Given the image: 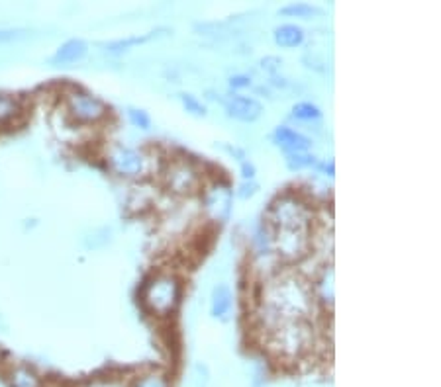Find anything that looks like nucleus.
Masks as SVG:
<instances>
[{"instance_id":"obj_16","label":"nucleus","mask_w":441,"mask_h":387,"mask_svg":"<svg viewBox=\"0 0 441 387\" xmlns=\"http://www.w3.org/2000/svg\"><path fill=\"white\" fill-rule=\"evenodd\" d=\"M230 309H232V292L225 284H220L212 292V315L216 319H225Z\"/></svg>"},{"instance_id":"obj_7","label":"nucleus","mask_w":441,"mask_h":387,"mask_svg":"<svg viewBox=\"0 0 441 387\" xmlns=\"http://www.w3.org/2000/svg\"><path fill=\"white\" fill-rule=\"evenodd\" d=\"M106 163L112 172L122 178H140L147 170V157L138 149L120 145V143L110 147L106 155Z\"/></svg>"},{"instance_id":"obj_19","label":"nucleus","mask_w":441,"mask_h":387,"mask_svg":"<svg viewBox=\"0 0 441 387\" xmlns=\"http://www.w3.org/2000/svg\"><path fill=\"white\" fill-rule=\"evenodd\" d=\"M157 36L155 32L151 34H145V36H133V37H126V39H118V41H112L106 46V51L108 53H122V51H128L130 47L133 46H141V43H147L150 39Z\"/></svg>"},{"instance_id":"obj_17","label":"nucleus","mask_w":441,"mask_h":387,"mask_svg":"<svg viewBox=\"0 0 441 387\" xmlns=\"http://www.w3.org/2000/svg\"><path fill=\"white\" fill-rule=\"evenodd\" d=\"M22 111V104L16 96L0 93V123H8Z\"/></svg>"},{"instance_id":"obj_12","label":"nucleus","mask_w":441,"mask_h":387,"mask_svg":"<svg viewBox=\"0 0 441 387\" xmlns=\"http://www.w3.org/2000/svg\"><path fill=\"white\" fill-rule=\"evenodd\" d=\"M88 51V46H86L83 39H69L63 46L57 47L55 55L51 57V63L53 64H71L81 61L83 57L86 55Z\"/></svg>"},{"instance_id":"obj_18","label":"nucleus","mask_w":441,"mask_h":387,"mask_svg":"<svg viewBox=\"0 0 441 387\" xmlns=\"http://www.w3.org/2000/svg\"><path fill=\"white\" fill-rule=\"evenodd\" d=\"M282 16H291V18H312L316 14H322V8L308 4V2H292L281 8Z\"/></svg>"},{"instance_id":"obj_24","label":"nucleus","mask_w":441,"mask_h":387,"mask_svg":"<svg viewBox=\"0 0 441 387\" xmlns=\"http://www.w3.org/2000/svg\"><path fill=\"white\" fill-rule=\"evenodd\" d=\"M128 118L132 121L136 128L140 129H150L151 128V118L145 110H138V108H128Z\"/></svg>"},{"instance_id":"obj_9","label":"nucleus","mask_w":441,"mask_h":387,"mask_svg":"<svg viewBox=\"0 0 441 387\" xmlns=\"http://www.w3.org/2000/svg\"><path fill=\"white\" fill-rule=\"evenodd\" d=\"M232 202H234V192L224 182H214V184L206 186V190L202 194L204 212L212 222L216 223H224L230 217Z\"/></svg>"},{"instance_id":"obj_23","label":"nucleus","mask_w":441,"mask_h":387,"mask_svg":"<svg viewBox=\"0 0 441 387\" xmlns=\"http://www.w3.org/2000/svg\"><path fill=\"white\" fill-rule=\"evenodd\" d=\"M180 102H183V106L192 116H206V106L198 100L197 96H192V94H180Z\"/></svg>"},{"instance_id":"obj_4","label":"nucleus","mask_w":441,"mask_h":387,"mask_svg":"<svg viewBox=\"0 0 441 387\" xmlns=\"http://www.w3.org/2000/svg\"><path fill=\"white\" fill-rule=\"evenodd\" d=\"M267 222L272 229H289V227H310L312 215L306 203L294 196H282L275 200L267 213Z\"/></svg>"},{"instance_id":"obj_6","label":"nucleus","mask_w":441,"mask_h":387,"mask_svg":"<svg viewBox=\"0 0 441 387\" xmlns=\"http://www.w3.org/2000/svg\"><path fill=\"white\" fill-rule=\"evenodd\" d=\"M272 245L277 254L284 260H301L308 254L312 237L310 227H289V229H272Z\"/></svg>"},{"instance_id":"obj_20","label":"nucleus","mask_w":441,"mask_h":387,"mask_svg":"<svg viewBox=\"0 0 441 387\" xmlns=\"http://www.w3.org/2000/svg\"><path fill=\"white\" fill-rule=\"evenodd\" d=\"M292 116L301 121H314L322 118V111L312 102H298V104L292 106Z\"/></svg>"},{"instance_id":"obj_26","label":"nucleus","mask_w":441,"mask_h":387,"mask_svg":"<svg viewBox=\"0 0 441 387\" xmlns=\"http://www.w3.org/2000/svg\"><path fill=\"white\" fill-rule=\"evenodd\" d=\"M255 194H257V184L251 182V180H245L244 184L239 186V190H237V196H239V198H251Z\"/></svg>"},{"instance_id":"obj_5","label":"nucleus","mask_w":441,"mask_h":387,"mask_svg":"<svg viewBox=\"0 0 441 387\" xmlns=\"http://www.w3.org/2000/svg\"><path fill=\"white\" fill-rule=\"evenodd\" d=\"M65 110L69 114V118L77 123H98L108 114L104 102L98 96L81 90V88L67 94Z\"/></svg>"},{"instance_id":"obj_14","label":"nucleus","mask_w":441,"mask_h":387,"mask_svg":"<svg viewBox=\"0 0 441 387\" xmlns=\"http://www.w3.org/2000/svg\"><path fill=\"white\" fill-rule=\"evenodd\" d=\"M304 41V29L296 24H282L275 29V43L284 49L298 47Z\"/></svg>"},{"instance_id":"obj_2","label":"nucleus","mask_w":441,"mask_h":387,"mask_svg":"<svg viewBox=\"0 0 441 387\" xmlns=\"http://www.w3.org/2000/svg\"><path fill=\"white\" fill-rule=\"evenodd\" d=\"M267 346L282 360H296L312 346V327L308 321H284L267 331Z\"/></svg>"},{"instance_id":"obj_8","label":"nucleus","mask_w":441,"mask_h":387,"mask_svg":"<svg viewBox=\"0 0 441 387\" xmlns=\"http://www.w3.org/2000/svg\"><path fill=\"white\" fill-rule=\"evenodd\" d=\"M165 184L173 194L188 196L202 184V176L188 161H173L165 170Z\"/></svg>"},{"instance_id":"obj_27","label":"nucleus","mask_w":441,"mask_h":387,"mask_svg":"<svg viewBox=\"0 0 441 387\" xmlns=\"http://www.w3.org/2000/svg\"><path fill=\"white\" fill-rule=\"evenodd\" d=\"M251 84V79L247 74H235L230 79V86L232 88H247Z\"/></svg>"},{"instance_id":"obj_1","label":"nucleus","mask_w":441,"mask_h":387,"mask_svg":"<svg viewBox=\"0 0 441 387\" xmlns=\"http://www.w3.org/2000/svg\"><path fill=\"white\" fill-rule=\"evenodd\" d=\"M312 284L301 274H281L271 280L263 295V322L267 331L284 321H308L314 313Z\"/></svg>"},{"instance_id":"obj_21","label":"nucleus","mask_w":441,"mask_h":387,"mask_svg":"<svg viewBox=\"0 0 441 387\" xmlns=\"http://www.w3.org/2000/svg\"><path fill=\"white\" fill-rule=\"evenodd\" d=\"M132 387H171V383L167 376H163L159 372H150L136 379Z\"/></svg>"},{"instance_id":"obj_28","label":"nucleus","mask_w":441,"mask_h":387,"mask_svg":"<svg viewBox=\"0 0 441 387\" xmlns=\"http://www.w3.org/2000/svg\"><path fill=\"white\" fill-rule=\"evenodd\" d=\"M242 172H244L245 180H254L255 166L251 165V163H244V165H242Z\"/></svg>"},{"instance_id":"obj_25","label":"nucleus","mask_w":441,"mask_h":387,"mask_svg":"<svg viewBox=\"0 0 441 387\" xmlns=\"http://www.w3.org/2000/svg\"><path fill=\"white\" fill-rule=\"evenodd\" d=\"M26 36L24 29H0V43H10V41H18Z\"/></svg>"},{"instance_id":"obj_13","label":"nucleus","mask_w":441,"mask_h":387,"mask_svg":"<svg viewBox=\"0 0 441 387\" xmlns=\"http://www.w3.org/2000/svg\"><path fill=\"white\" fill-rule=\"evenodd\" d=\"M8 387H46L44 378L29 366H12L6 374Z\"/></svg>"},{"instance_id":"obj_15","label":"nucleus","mask_w":441,"mask_h":387,"mask_svg":"<svg viewBox=\"0 0 441 387\" xmlns=\"http://www.w3.org/2000/svg\"><path fill=\"white\" fill-rule=\"evenodd\" d=\"M312 292H314V297L324 304L334 301V270L331 268L326 266L322 270V276L316 280V284H312Z\"/></svg>"},{"instance_id":"obj_3","label":"nucleus","mask_w":441,"mask_h":387,"mask_svg":"<svg viewBox=\"0 0 441 387\" xmlns=\"http://www.w3.org/2000/svg\"><path fill=\"white\" fill-rule=\"evenodd\" d=\"M180 280L175 274H157L141 290V304L157 317H167L180 301Z\"/></svg>"},{"instance_id":"obj_29","label":"nucleus","mask_w":441,"mask_h":387,"mask_svg":"<svg viewBox=\"0 0 441 387\" xmlns=\"http://www.w3.org/2000/svg\"><path fill=\"white\" fill-rule=\"evenodd\" d=\"M86 387H118L114 383H108V381H94V383H88Z\"/></svg>"},{"instance_id":"obj_10","label":"nucleus","mask_w":441,"mask_h":387,"mask_svg":"<svg viewBox=\"0 0 441 387\" xmlns=\"http://www.w3.org/2000/svg\"><path fill=\"white\" fill-rule=\"evenodd\" d=\"M224 108L230 118L239 121H255L263 114L261 102L249 98V96H239V94L224 98Z\"/></svg>"},{"instance_id":"obj_22","label":"nucleus","mask_w":441,"mask_h":387,"mask_svg":"<svg viewBox=\"0 0 441 387\" xmlns=\"http://www.w3.org/2000/svg\"><path fill=\"white\" fill-rule=\"evenodd\" d=\"M287 165L292 170H302V168H310V166L316 165V157L308 155V153H289Z\"/></svg>"},{"instance_id":"obj_11","label":"nucleus","mask_w":441,"mask_h":387,"mask_svg":"<svg viewBox=\"0 0 441 387\" xmlns=\"http://www.w3.org/2000/svg\"><path fill=\"white\" fill-rule=\"evenodd\" d=\"M272 139L279 147L287 149L289 153H306L312 145V141L306 135H302L301 131L287 128V125H279L275 129Z\"/></svg>"}]
</instances>
